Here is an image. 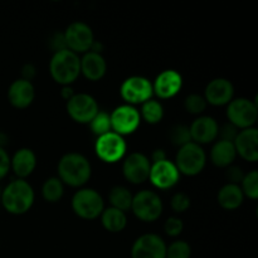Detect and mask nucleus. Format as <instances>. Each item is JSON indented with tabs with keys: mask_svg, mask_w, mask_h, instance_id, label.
<instances>
[{
	"mask_svg": "<svg viewBox=\"0 0 258 258\" xmlns=\"http://www.w3.org/2000/svg\"><path fill=\"white\" fill-rule=\"evenodd\" d=\"M34 198L33 186L24 179H15L2 190L0 203L8 213L22 216L29 212L34 204Z\"/></svg>",
	"mask_w": 258,
	"mask_h": 258,
	"instance_id": "1",
	"label": "nucleus"
},
{
	"mask_svg": "<svg viewBox=\"0 0 258 258\" xmlns=\"http://www.w3.org/2000/svg\"><path fill=\"white\" fill-rule=\"evenodd\" d=\"M58 178L72 188H81L91 178L92 166L90 160L80 153H67L58 163Z\"/></svg>",
	"mask_w": 258,
	"mask_h": 258,
	"instance_id": "2",
	"label": "nucleus"
},
{
	"mask_svg": "<svg viewBox=\"0 0 258 258\" xmlns=\"http://www.w3.org/2000/svg\"><path fill=\"white\" fill-rule=\"evenodd\" d=\"M49 72L58 85L71 86L81 75V58L70 49L53 53Z\"/></svg>",
	"mask_w": 258,
	"mask_h": 258,
	"instance_id": "3",
	"label": "nucleus"
},
{
	"mask_svg": "<svg viewBox=\"0 0 258 258\" xmlns=\"http://www.w3.org/2000/svg\"><path fill=\"white\" fill-rule=\"evenodd\" d=\"M174 164L183 175L196 176L203 171L207 164L206 151L201 145L191 141L179 148Z\"/></svg>",
	"mask_w": 258,
	"mask_h": 258,
	"instance_id": "4",
	"label": "nucleus"
},
{
	"mask_svg": "<svg viewBox=\"0 0 258 258\" xmlns=\"http://www.w3.org/2000/svg\"><path fill=\"white\" fill-rule=\"evenodd\" d=\"M72 209L80 218L92 221L100 217L103 212L105 201L95 189L82 188L73 196Z\"/></svg>",
	"mask_w": 258,
	"mask_h": 258,
	"instance_id": "5",
	"label": "nucleus"
},
{
	"mask_svg": "<svg viewBox=\"0 0 258 258\" xmlns=\"http://www.w3.org/2000/svg\"><path fill=\"white\" fill-rule=\"evenodd\" d=\"M163 202L158 193L153 190H141L133 197L131 211L143 222H155L163 213Z\"/></svg>",
	"mask_w": 258,
	"mask_h": 258,
	"instance_id": "6",
	"label": "nucleus"
},
{
	"mask_svg": "<svg viewBox=\"0 0 258 258\" xmlns=\"http://www.w3.org/2000/svg\"><path fill=\"white\" fill-rule=\"evenodd\" d=\"M227 117L229 123L236 126L238 130L254 127L258 117L257 103L244 97L234 98L228 103Z\"/></svg>",
	"mask_w": 258,
	"mask_h": 258,
	"instance_id": "7",
	"label": "nucleus"
},
{
	"mask_svg": "<svg viewBox=\"0 0 258 258\" xmlns=\"http://www.w3.org/2000/svg\"><path fill=\"white\" fill-rule=\"evenodd\" d=\"M120 95L126 105H143L153 97V83L143 76H131L121 85Z\"/></svg>",
	"mask_w": 258,
	"mask_h": 258,
	"instance_id": "8",
	"label": "nucleus"
},
{
	"mask_svg": "<svg viewBox=\"0 0 258 258\" xmlns=\"http://www.w3.org/2000/svg\"><path fill=\"white\" fill-rule=\"evenodd\" d=\"M126 141L122 136L113 131L98 136L95 144L96 155L100 160L107 164H115L122 160L126 155Z\"/></svg>",
	"mask_w": 258,
	"mask_h": 258,
	"instance_id": "9",
	"label": "nucleus"
},
{
	"mask_svg": "<svg viewBox=\"0 0 258 258\" xmlns=\"http://www.w3.org/2000/svg\"><path fill=\"white\" fill-rule=\"evenodd\" d=\"M111 127L115 134L120 136L131 135L139 128L141 122L140 112L135 106L121 105L110 113Z\"/></svg>",
	"mask_w": 258,
	"mask_h": 258,
	"instance_id": "10",
	"label": "nucleus"
},
{
	"mask_svg": "<svg viewBox=\"0 0 258 258\" xmlns=\"http://www.w3.org/2000/svg\"><path fill=\"white\" fill-rule=\"evenodd\" d=\"M64 40L67 49L72 50L73 53H87L90 52L93 42H95V35L90 25L83 22H75L67 27L64 30Z\"/></svg>",
	"mask_w": 258,
	"mask_h": 258,
	"instance_id": "11",
	"label": "nucleus"
},
{
	"mask_svg": "<svg viewBox=\"0 0 258 258\" xmlns=\"http://www.w3.org/2000/svg\"><path fill=\"white\" fill-rule=\"evenodd\" d=\"M100 111L98 103L88 93H75L67 101V112L73 121L78 123H90Z\"/></svg>",
	"mask_w": 258,
	"mask_h": 258,
	"instance_id": "12",
	"label": "nucleus"
},
{
	"mask_svg": "<svg viewBox=\"0 0 258 258\" xmlns=\"http://www.w3.org/2000/svg\"><path fill=\"white\" fill-rule=\"evenodd\" d=\"M151 163L143 153H131L123 158V178L131 184H143L149 179Z\"/></svg>",
	"mask_w": 258,
	"mask_h": 258,
	"instance_id": "13",
	"label": "nucleus"
},
{
	"mask_svg": "<svg viewBox=\"0 0 258 258\" xmlns=\"http://www.w3.org/2000/svg\"><path fill=\"white\" fill-rule=\"evenodd\" d=\"M166 247L164 239L158 234H143L134 242L131 258H166Z\"/></svg>",
	"mask_w": 258,
	"mask_h": 258,
	"instance_id": "14",
	"label": "nucleus"
},
{
	"mask_svg": "<svg viewBox=\"0 0 258 258\" xmlns=\"http://www.w3.org/2000/svg\"><path fill=\"white\" fill-rule=\"evenodd\" d=\"M180 179V173L176 169L175 164L170 160H163L153 163L149 174V180L158 189H170L176 185Z\"/></svg>",
	"mask_w": 258,
	"mask_h": 258,
	"instance_id": "15",
	"label": "nucleus"
},
{
	"mask_svg": "<svg viewBox=\"0 0 258 258\" xmlns=\"http://www.w3.org/2000/svg\"><path fill=\"white\" fill-rule=\"evenodd\" d=\"M183 87L181 75L175 70H165L156 76L153 83L154 95L161 100H168L178 95Z\"/></svg>",
	"mask_w": 258,
	"mask_h": 258,
	"instance_id": "16",
	"label": "nucleus"
},
{
	"mask_svg": "<svg viewBox=\"0 0 258 258\" xmlns=\"http://www.w3.org/2000/svg\"><path fill=\"white\" fill-rule=\"evenodd\" d=\"M219 126L212 116H199L189 126L191 141L198 145L211 144L218 138Z\"/></svg>",
	"mask_w": 258,
	"mask_h": 258,
	"instance_id": "17",
	"label": "nucleus"
},
{
	"mask_svg": "<svg viewBox=\"0 0 258 258\" xmlns=\"http://www.w3.org/2000/svg\"><path fill=\"white\" fill-rule=\"evenodd\" d=\"M234 87L227 78H214L207 85L204 96L207 103L212 106L228 105L233 100Z\"/></svg>",
	"mask_w": 258,
	"mask_h": 258,
	"instance_id": "18",
	"label": "nucleus"
},
{
	"mask_svg": "<svg viewBox=\"0 0 258 258\" xmlns=\"http://www.w3.org/2000/svg\"><path fill=\"white\" fill-rule=\"evenodd\" d=\"M237 155L251 163L258 160V130L249 127L241 130L233 141Z\"/></svg>",
	"mask_w": 258,
	"mask_h": 258,
	"instance_id": "19",
	"label": "nucleus"
},
{
	"mask_svg": "<svg viewBox=\"0 0 258 258\" xmlns=\"http://www.w3.org/2000/svg\"><path fill=\"white\" fill-rule=\"evenodd\" d=\"M35 98V88L32 82L25 81L23 78L14 81L12 85L9 86L8 90V100H9L10 105L15 108H23L29 107L33 103Z\"/></svg>",
	"mask_w": 258,
	"mask_h": 258,
	"instance_id": "20",
	"label": "nucleus"
},
{
	"mask_svg": "<svg viewBox=\"0 0 258 258\" xmlns=\"http://www.w3.org/2000/svg\"><path fill=\"white\" fill-rule=\"evenodd\" d=\"M106 72H107V63L102 54L87 52L81 58V73L88 81L97 82L105 77Z\"/></svg>",
	"mask_w": 258,
	"mask_h": 258,
	"instance_id": "21",
	"label": "nucleus"
},
{
	"mask_svg": "<svg viewBox=\"0 0 258 258\" xmlns=\"http://www.w3.org/2000/svg\"><path fill=\"white\" fill-rule=\"evenodd\" d=\"M37 166V156L34 151L28 148H22L10 159V169L14 171L18 179L28 178Z\"/></svg>",
	"mask_w": 258,
	"mask_h": 258,
	"instance_id": "22",
	"label": "nucleus"
},
{
	"mask_svg": "<svg viewBox=\"0 0 258 258\" xmlns=\"http://www.w3.org/2000/svg\"><path fill=\"white\" fill-rule=\"evenodd\" d=\"M236 149H234L233 143L231 141L218 140L211 149L209 158L211 161L218 168H228L236 160Z\"/></svg>",
	"mask_w": 258,
	"mask_h": 258,
	"instance_id": "23",
	"label": "nucleus"
},
{
	"mask_svg": "<svg viewBox=\"0 0 258 258\" xmlns=\"http://www.w3.org/2000/svg\"><path fill=\"white\" fill-rule=\"evenodd\" d=\"M218 204L227 211H234L239 208L244 201V196L241 190V186L236 184L227 183L218 191Z\"/></svg>",
	"mask_w": 258,
	"mask_h": 258,
	"instance_id": "24",
	"label": "nucleus"
},
{
	"mask_svg": "<svg viewBox=\"0 0 258 258\" xmlns=\"http://www.w3.org/2000/svg\"><path fill=\"white\" fill-rule=\"evenodd\" d=\"M100 217L103 228L111 233H118V232L123 231L127 224V217H126L125 212L118 211L112 207L103 209Z\"/></svg>",
	"mask_w": 258,
	"mask_h": 258,
	"instance_id": "25",
	"label": "nucleus"
},
{
	"mask_svg": "<svg viewBox=\"0 0 258 258\" xmlns=\"http://www.w3.org/2000/svg\"><path fill=\"white\" fill-rule=\"evenodd\" d=\"M133 194L125 186H113L108 193V202L110 207L118 209V211L127 212L131 209V203H133Z\"/></svg>",
	"mask_w": 258,
	"mask_h": 258,
	"instance_id": "26",
	"label": "nucleus"
},
{
	"mask_svg": "<svg viewBox=\"0 0 258 258\" xmlns=\"http://www.w3.org/2000/svg\"><path fill=\"white\" fill-rule=\"evenodd\" d=\"M64 194V184L58 176H50L43 183L42 197L48 203H57Z\"/></svg>",
	"mask_w": 258,
	"mask_h": 258,
	"instance_id": "27",
	"label": "nucleus"
},
{
	"mask_svg": "<svg viewBox=\"0 0 258 258\" xmlns=\"http://www.w3.org/2000/svg\"><path fill=\"white\" fill-rule=\"evenodd\" d=\"M140 117L150 125H156L164 117V107L158 100H149L141 105Z\"/></svg>",
	"mask_w": 258,
	"mask_h": 258,
	"instance_id": "28",
	"label": "nucleus"
},
{
	"mask_svg": "<svg viewBox=\"0 0 258 258\" xmlns=\"http://www.w3.org/2000/svg\"><path fill=\"white\" fill-rule=\"evenodd\" d=\"M88 125H90L92 134H95L97 138L112 131L110 113H107L106 111H98L97 115L92 118V121Z\"/></svg>",
	"mask_w": 258,
	"mask_h": 258,
	"instance_id": "29",
	"label": "nucleus"
},
{
	"mask_svg": "<svg viewBox=\"0 0 258 258\" xmlns=\"http://www.w3.org/2000/svg\"><path fill=\"white\" fill-rule=\"evenodd\" d=\"M239 186H241V190L244 197H248L249 199L256 201L258 198V171L252 170L244 174Z\"/></svg>",
	"mask_w": 258,
	"mask_h": 258,
	"instance_id": "30",
	"label": "nucleus"
},
{
	"mask_svg": "<svg viewBox=\"0 0 258 258\" xmlns=\"http://www.w3.org/2000/svg\"><path fill=\"white\" fill-rule=\"evenodd\" d=\"M207 101L203 96L191 93L184 101V107L191 115H202L207 108Z\"/></svg>",
	"mask_w": 258,
	"mask_h": 258,
	"instance_id": "31",
	"label": "nucleus"
},
{
	"mask_svg": "<svg viewBox=\"0 0 258 258\" xmlns=\"http://www.w3.org/2000/svg\"><path fill=\"white\" fill-rule=\"evenodd\" d=\"M169 139H170L171 144L175 146H181L186 145L188 143H191L190 133H189L188 126L184 125H175L169 133Z\"/></svg>",
	"mask_w": 258,
	"mask_h": 258,
	"instance_id": "32",
	"label": "nucleus"
},
{
	"mask_svg": "<svg viewBox=\"0 0 258 258\" xmlns=\"http://www.w3.org/2000/svg\"><path fill=\"white\" fill-rule=\"evenodd\" d=\"M191 248L188 242L175 241L166 247V258H190Z\"/></svg>",
	"mask_w": 258,
	"mask_h": 258,
	"instance_id": "33",
	"label": "nucleus"
},
{
	"mask_svg": "<svg viewBox=\"0 0 258 258\" xmlns=\"http://www.w3.org/2000/svg\"><path fill=\"white\" fill-rule=\"evenodd\" d=\"M170 207L175 213H184L190 207V198L185 193H175L170 201Z\"/></svg>",
	"mask_w": 258,
	"mask_h": 258,
	"instance_id": "34",
	"label": "nucleus"
},
{
	"mask_svg": "<svg viewBox=\"0 0 258 258\" xmlns=\"http://www.w3.org/2000/svg\"><path fill=\"white\" fill-rule=\"evenodd\" d=\"M184 229V223L178 217H169L164 224V232L169 237H178Z\"/></svg>",
	"mask_w": 258,
	"mask_h": 258,
	"instance_id": "35",
	"label": "nucleus"
},
{
	"mask_svg": "<svg viewBox=\"0 0 258 258\" xmlns=\"http://www.w3.org/2000/svg\"><path fill=\"white\" fill-rule=\"evenodd\" d=\"M238 128L236 127V126H233L232 123H226V125L223 126L222 128H219L218 131V135L221 136V140H224V141H231V143H233L234 139H236V136L238 135Z\"/></svg>",
	"mask_w": 258,
	"mask_h": 258,
	"instance_id": "36",
	"label": "nucleus"
},
{
	"mask_svg": "<svg viewBox=\"0 0 258 258\" xmlns=\"http://www.w3.org/2000/svg\"><path fill=\"white\" fill-rule=\"evenodd\" d=\"M226 176L227 179H228L229 184H236V185H239L242 179H243L244 173L243 170H242V168H239V166L231 165L228 166V170H227Z\"/></svg>",
	"mask_w": 258,
	"mask_h": 258,
	"instance_id": "37",
	"label": "nucleus"
},
{
	"mask_svg": "<svg viewBox=\"0 0 258 258\" xmlns=\"http://www.w3.org/2000/svg\"><path fill=\"white\" fill-rule=\"evenodd\" d=\"M49 45L53 50L55 52H59V50L67 49V45H66L64 40V34L63 33H54L52 35V38L49 39Z\"/></svg>",
	"mask_w": 258,
	"mask_h": 258,
	"instance_id": "38",
	"label": "nucleus"
},
{
	"mask_svg": "<svg viewBox=\"0 0 258 258\" xmlns=\"http://www.w3.org/2000/svg\"><path fill=\"white\" fill-rule=\"evenodd\" d=\"M10 170V158L4 148L0 146V180L4 178Z\"/></svg>",
	"mask_w": 258,
	"mask_h": 258,
	"instance_id": "39",
	"label": "nucleus"
},
{
	"mask_svg": "<svg viewBox=\"0 0 258 258\" xmlns=\"http://www.w3.org/2000/svg\"><path fill=\"white\" fill-rule=\"evenodd\" d=\"M35 76H37V68H35L34 66L30 64V63H27V64L23 66V68H22L23 80L32 82V80L35 77Z\"/></svg>",
	"mask_w": 258,
	"mask_h": 258,
	"instance_id": "40",
	"label": "nucleus"
},
{
	"mask_svg": "<svg viewBox=\"0 0 258 258\" xmlns=\"http://www.w3.org/2000/svg\"><path fill=\"white\" fill-rule=\"evenodd\" d=\"M166 153L163 150V149H156V150L153 151V154H151V158L149 159V160H151L150 163H159V161H163V160H166Z\"/></svg>",
	"mask_w": 258,
	"mask_h": 258,
	"instance_id": "41",
	"label": "nucleus"
},
{
	"mask_svg": "<svg viewBox=\"0 0 258 258\" xmlns=\"http://www.w3.org/2000/svg\"><path fill=\"white\" fill-rule=\"evenodd\" d=\"M60 96H62L66 101H68L75 96V92H73V90L71 88V86H63L62 91H60Z\"/></svg>",
	"mask_w": 258,
	"mask_h": 258,
	"instance_id": "42",
	"label": "nucleus"
},
{
	"mask_svg": "<svg viewBox=\"0 0 258 258\" xmlns=\"http://www.w3.org/2000/svg\"><path fill=\"white\" fill-rule=\"evenodd\" d=\"M0 198H2V189H0Z\"/></svg>",
	"mask_w": 258,
	"mask_h": 258,
	"instance_id": "43",
	"label": "nucleus"
}]
</instances>
